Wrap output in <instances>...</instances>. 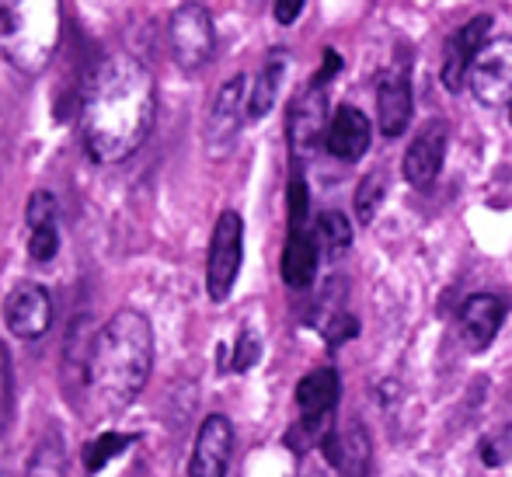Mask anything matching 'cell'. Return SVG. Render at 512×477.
Masks as SVG:
<instances>
[{
	"label": "cell",
	"instance_id": "cell-9",
	"mask_svg": "<svg viewBox=\"0 0 512 477\" xmlns=\"http://www.w3.org/2000/svg\"><path fill=\"white\" fill-rule=\"evenodd\" d=\"M446 147H450V129H446L443 119H432L411 140V147L405 150V161H401V171H405V182L411 189H432L436 185L446 161Z\"/></svg>",
	"mask_w": 512,
	"mask_h": 477
},
{
	"label": "cell",
	"instance_id": "cell-1",
	"mask_svg": "<svg viewBox=\"0 0 512 477\" xmlns=\"http://www.w3.org/2000/svg\"><path fill=\"white\" fill-rule=\"evenodd\" d=\"M157 119L154 74L136 56H105L81 98V140L95 164H122L147 143Z\"/></svg>",
	"mask_w": 512,
	"mask_h": 477
},
{
	"label": "cell",
	"instance_id": "cell-29",
	"mask_svg": "<svg viewBox=\"0 0 512 477\" xmlns=\"http://www.w3.org/2000/svg\"><path fill=\"white\" fill-rule=\"evenodd\" d=\"M499 443H502V453H506V457H509V453H512V411H509L506 432H502V439H499Z\"/></svg>",
	"mask_w": 512,
	"mask_h": 477
},
{
	"label": "cell",
	"instance_id": "cell-28",
	"mask_svg": "<svg viewBox=\"0 0 512 477\" xmlns=\"http://www.w3.org/2000/svg\"><path fill=\"white\" fill-rule=\"evenodd\" d=\"M338 70H342V56H338L335 49H324V67H321V74L314 77V84H324V88H328L331 77H335Z\"/></svg>",
	"mask_w": 512,
	"mask_h": 477
},
{
	"label": "cell",
	"instance_id": "cell-19",
	"mask_svg": "<svg viewBox=\"0 0 512 477\" xmlns=\"http://www.w3.org/2000/svg\"><path fill=\"white\" fill-rule=\"evenodd\" d=\"M286 67H290V56H286L283 49H272L269 60L258 70L255 84H251L248 119H265V115L272 112V105H276V98H279V88H283Z\"/></svg>",
	"mask_w": 512,
	"mask_h": 477
},
{
	"label": "cell",
	"instance_id": "cell-16",
	"mask_svg": "<svg viewBox=\"0 0 512 477\" xmlns=\"http://www.w3.org/2000/svg\"><path fill=\"white\" fill-rule=\"evenodd\" d=\"M377 126L384 136H401L411 126V81L405 70H384L380 74Z\"/></svg>",
	"mask_w": 512,
	"mask_h": 477
},
{
	"label": "cell",
	"instance_id": "cell-3",
	"mask_svg": "<svg viewBox=\"0 0 512 477\" xmlns=\"http://www.w3.org/2000/svg\"><path fill=\"white\" fill-rule=\"evenodd\" d=\"M63 35L60 0H0V60L25 77H39Z\"/></svg>",
	"mask_w": 512,
	"mask_h": 477
},
{
	"label": "cell",
	"instance_id": "cell-20",
	"mask_svg": "<svg viewBox=\"0 0 512 477\" xmlns=\"http://www.w3.org/2000/svg\"><path fill=\"white\" fill-rule=\"evenodd\" d=\"M25 477H67V443L56 425H49L28 457Z\"/></svg>",
	"mask_w": 512,
	"mask_h": 477
},
{
	"label": "cell",
	"instance_id": "cell-26",
	"mask_svg": "<svg viewBox=\"0 0 512 477\" xmlns=\"http://www.w3.org/2000/svg\"><path fill=\"white\" fill-rule=\"evenodd\" d=\"M258 352H262V345H258V338L251 335V331H244L241 342H237V349H234V359H230V370H237V373L251 370V366L258 363Z\"/></svg>",
	"mask_w": 512,
	"mask_h": 477
},
{
	"label": "cell",
	"instance_id": "cell-11",
	"mask_svg": "<svg viewBox=\"0 0 512 477\" xmlns=\"http://www.w3.org/2000/svg\"><path fill=\"white\" fill-rule=\"evenodd\" d=\"M488 35H492V18L488 14H478L471 18L464 28L453 32V39L446 42V56H443V84L446 91H460L471 77V67L478 60V53L488 46Z\"/></svg>",
	"mask_w": 512,
	"mask_h": 477
},
{
	"label": "cell",
	"instance_id": "cell-15",
	"mask_svg": "<svg viewBox=\"0 0 512 477\" xmlns=\"http://www.w3.org/2000/svg\"><path fill=\"white\" fill-rule=\"evenodd\" d=\"M338 394H342V383H338V373L331 366H321V370L307 373L304 380L297 383V408L304 415V429L314 436L321 432V425L331 418L338 404Z\"/></svg>",
	"mask_w": 512,
	"mask_h": 477
},
{
	"label": "cell",
	"instance_id": "cell-12",
	"mask_svg": "<svg viewBox=\"0 0 512 477\" xmlns=\"http://www.w3.org/2000/svg\"><path fill=\"white\" fill-rule=\"evenodd\" d=\"M373 140V126L366 119V112H359L356 105H338L335 115L328 122V133H324V147L335 161H363L366 150Z\"/></svg>",
	"mask_w": 512,
	"mask_h": 477
},
{
	"label": "cell",
	"instance_id": "cell-10",
	"mask_svg": "<svg viewBox=\"0 0 512 477\" xmlns=\"http://www.w3.org/2000/svg\"><path fill=\"white\" fill-rule=\"evenodd\" d=\"M234 457V425L227 415H206L192 446L189 477H227Z\"/></svg>",
	"mask_w": 512,
	"mask_h": 477
},
{
	"label": "cell",
	"instance_id": "cell-6",
	"mask_svg": "<svg viewBox=\"0 0 512 477\" xmlns=\"http://www.w3.org/2000/svg\"><path fill=\"white\" fill-rule=\"evenodd\" d=\"M248 81L244 74L230 77L220 91H216L213 105H209L206 115V150L213 157H223L230 147H234L237 133H241L244 119H248Z\"/></svg>",
	"mask_w": 512,
	"mask_h": 477
},
{
	"label": "cell",
	"instance_id": "cell-4",
	"mask_svg": "<svg viewBox=\"0 0 512 477\" xmlns=\"http://www.w3.org/2000/svg\"><path fill=\"white\" fill-rule=\"evenodd\" d=\"M168 46L171 60L182 74H199L216 53V28L213 14L203 0H185L175 7L168 21Z\"/></svg>",
	"mask_w": 512,
	"mask_h": 477
},
{
	"label": "cell",
	"instance_id": "cell-18",
	"mask_svg": "<svg viewBox=\"0 0 512 477\" xmlns=\"http://www.w3.org/2000/svg\"><path fill=\"white\" fill-rule=\"evenodd\" d=\"M317 272V244L310 230H290L283 248V283L290 289H307Z\"/></svg>",
	"mask_w": 512,
	"mask_h": 477
},
{
	"label": "cell",
	"instance_id": "cell-14",
	"mask_svg": "<svg viewBox=\"0 0 512 477\" xmlns=\"http://www.w3.org/2000/svg\"><path fill=\"white\" fill-rule=\"evenodd\" d=\"M328 91L324 84H310L307 95H300L290 108V147L297 157L317 147V136L328 133Z\"/></svg>",
	"mask_w": 512,
	"mask_h": 477
},
{
	"label": "cell",
	"instance_id": "cell-5",
	"mask_svg": "<svg viewBox=\"0 0 512 477\" xmlns=\"http://www.w3.org/2000/svg\"><path fill=\"white\" fill-rule=\"evenodd\" d=\"M244 262V220L234 209H223L216 216L213 237H209V255H206V293L213 303H223L234 293L237 272Z\"/></svg>",
	"mask_w": 512,
	"mask_h": 477
},
{
	"label": "cell",
	"instance_id": "cell-7",
	"mask_svg": "<svg viewBox=\"0 0 512 477\" xmlns=\"http://www.w3.org/2000/svg\"><path fill=\"white\" fill-rule=\"evenodd\" d=\"M4 321L7 331L21 342H35L53 328V296L42 283L21 279L4 300Z\"/></svg>",
	"mask_w": 512,
	"mask_h": 477
},
{
	"label": "cell",
	"instance_id": "cell-21",
	"mask_svg": "<svg viewBox=\"0 0 512 477\" xmlns=\"http://www.w3.org/2000/svg\"><path fill=\"white\" fill-rule=\"evenodd\" d=\"M129 446H133V436H126V432H102V436H95L84 446V471L88 474L105 471V467L112 464L115 457H122Z\"/></svg>",
	"mask_w": 512,
	"mask_h": 477
},
{
	"label": "cell",
	"instance_id": "cell-22",
	"mask_svg": "<svg viewBox=\"0 0 512 477\" xmlns=\"http://www.w3.org/2000/svg\"><path fill=\"white\" fill-rule=\"evenodd\" d=\"M384 195H387V175L384 171H370V175L359 182V189H356V216H359V223H366L370 227L373 220H377V209H380V202H384Z\"/></svg>",
	"mask_w": 512,
	"mask_h": 477
},
{
	"label": "cell",
	"instance_id": "cell-23",
	"mask_svg": "<svg viewBox=\"0 0 512 477\" xmlns=\"http://www.w3.org/2000/svg\"><path fill=\"white\" fill-rule=\"evenodd\" d=\"M317 241L328 244L331 251H345L352 244V223L345 213H338V209H324L321 216H317Z\"/></svg>",
	"mask_w": 512,
	"mask_h": 477
},
{
	"label": "cell",
	"instance_id": "cell-27",
	"mask_svg": "<svg viewBox=\"0 0 512 477\" xmlns=\"http://www.w3.org/2000/svg\"><path fill=\"white\" fill-rule=\"evenodd\" d=\"M307 0H276V21L279 25H293L304 14Z\"/></svg>",
	"mask_w": 512,
	"mask_h": 477
},
{
	"label": "cell",
	"instance_id": "cell-25",
	"mask_svg": "<svg viewBox=\"0 0 512 477\" xmlns=\"http://www.w3.org/2000/svg\"><path fill=\"white\" fill-rule=\"evenodd\" d=\"M290 230H307V182L300 175L290 182Z\"/></svg>",
	"mask_w": 512,
	"mask_h": 477
},
{
	"label": "cell",
	"instance_id": "cell-13",
	"mask_svg": "<svg viewBox=\"0 0 512 477\" xmlns=\"http://www.w3.org/2000/svg\"><path fill=\"white\" fill-rule=\"evenodd\" d=\"M509 314V303L495 293H474L464 300L457 314V324H460V335L467 338L471 349H488L499 335L502 321Z\"/></svg>",
	"mask_w": 512,
	"mask_h": 477
},
{
	"label": "cell",
	"instance_id": "cell-2",
	"mask_svg": "<svg viewBox=\"0 0 512 477\" xmlns=\"http://www.w3.org/2000/svg\"><path fill=\"white\" fill-rule=\"evenodd\" d=\"M154 370V328L147 314L126 307L115 310L95 335L88 352V404L95 415H119L143 394Z\"/></svg>",
	"mask_w": 512,
	"mask_h": 477
},
{
	"label": "cell",
	"instance_id": "cell-17",
	"mask_svg": "<svg viewBox=\"0 0 512 477\" xmlns=\"http://www.w3.org/2000/svg\"><path fill=\"white\" fill-rule=\"evenodd\" d=\"M324 450L342 477L370 474V436L363 425H349V432H324Z\"/></svg>",
	"mask_w": 512,
	"mask_h": 477
},
{
	"label": "cell",
	"instance_id": "cell-8",
	"mask_svg": "<svg viewBox=\"0 0 512 477\" xmlns=\"http://www.w3.org/2000/svg\"><path fill=\"white\" fill-rule=\"evenodd\" d=\"M471 95L488 108H499L512 101V39H492L478 53L467 77Z\"/></svg>",
	"mask_w": 512,
	"mask_h": 477
},
{
	"label": "cell",
	"instance_id": "cell-24",
	"mask_svg": "<svg viewBox=\"0 0 512 477\" xmlns=\"http://www.w3.org/2000/svg\"><path fill=\"white\" fill-rule=\"evenodd\" d=\"M56 251H60V223H39V227H28V255H32V262L46 265L56 258Z\"/></svg>",
	"mask_w": 512,
	"mask_h": 477
}]
</instances>
